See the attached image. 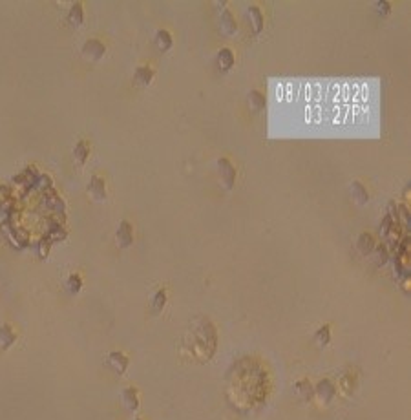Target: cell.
Returning a JSON list of instances; mask_svg holds the SVG:
<instances>
[{"mask_svg": "<svg viewBox=\"0 0 411 420\" xmlns=\"http://www.w3.org/2000/svg\"><path fill=\"white\" fill-rule=\"evenodd\" d=\"M115 240H117V245L121 249H128V247L134 243V227H132L126 219H123L117 227V232H115Z\"/></svg>", "mask_w": 411, "mask_h": 420, "instance_id": "obj_5", "label": "cell"}, {"mask_svg": "<svg viewBox=\"0 0 411 420\" xmlns=\"http://www.w3.org/2000/svg\"><path fill=\"white\" fill-rule=\"evenodd\" d=\"M172 35H170L166 29H159L157 33H155V46H157V49H161V51H168L170 48H172Z\"/></svg>", "mask_w": 411, "mask_h": 420, "instance_id": "obj_20", "label": "cell"}, {"mask_svg": "<svg viewBox=\"0 0 411 420\" xmlns=\"http://www.w3.org/2000/svg\"><path fill=\"white\" fill-rule=\"evenodd\" d=\"M66 287H68V290H70L71 294H77V292L82 289L81 276H79V274H70V278L66 281Z\"/></svg>", "mask_w": 411, "mask_h": 420, "instance_id": "obj_23", "label": "cell"}, {"mask_svg": "<svg viewBox=\"0 0 411 420\" xmlns=\"http://www.w3.org/2000/svg\"><path fill=\"white\" fill-rule=\"evenodd\" d=\"M152 79H153V71L148 66H139L136 70V73H134V82L139 84V86H148L152 82Z\"/></svg>", "mask_w": 411, "mask_h": 420, "instance_id": "obj_16", "label": "cell"}, {"mask_svg": "<svg viewBox=\"0 0 411 420\" xmlns=\"http://www.w3.org/2000/svg\"><path fill=\"white\" fill-rule=\"evenodd\" d=\"M314 342H316L320 347H325L331 342V327L329 325H322L320 329H316L314 333Z\"/></svg>", "mask_w": 411, "mask_h": 420, "instance_id": "obj_22", "label": "cell"}, {"mask_svg": "<svg viewBox=\"0 0 411 420\" xmlns=\"http://www.w3.org/2000/svg\"><path fill=\"white\" fill-rule=\"evenodd\" d=\"M218 66L221 71H229L232 66H234V53L230 48H223L219 49L218 53Z\"/></svg>", "mask_w": 411, "mask_h": 420, "instance_id": "obj_17", "label": "cell"}, {"mask_svg": "<svg viewBox=\"0 0 411 420\" xmlns=\"http://www.w3.org/2000/svg\"><path fill=\"white\" fill-rule=\"evenodd\" d=\"M68 20H70L71 26H81L82 20H84V9H82L81 2H75V4L70 7V13H68Z\"/></svg>", "mask_w": 411, "mask_h": 420, "instance_id": "obj_19", "label": "cell"}, {"mask_svg": "<svg viewBox=\"0 0 411 420\" xmlns=\"http://www.w3.org/2000/svg\"><path fill=\"white\" fill-rule=\"evenodd\" d=\"M49 249H51V243H49L46 238H40L37 243V256L40 260H46L49 256Z\"/></svg>", "mask_w": 411, "mask_h": 420, "instance_id": "obj_25", "label": "cell"}, {"mask_svg": "<svg viewBox=\"0 0 411 420\" xmlns=\"http://www.w3.org/2000/svg\"><path fill=\"white\" fill-rule=\"evenodd\" d=\"M294 391L303 402H311V400L314 399V388H312V384L309 382L307 378L298 380V382L294 384Z\"/></svg>", "mask_w": 411, "mask_h": 420, "instance_id": "obj_10", "label": "cell"}, {"mask_svg": "<svg viewBox=\"0 0 411 420\" xmlns=\"http://www.w3.org/2000/svg\"><path fill=\"white\" fill-rule=\"evenodd\" d=\"M164 305H166V290L159 289L157 292L153 294L152 301H150V312H152L153 316H159V314L163 312Z\"/></svg>", "mask_w": 411, "mask_h": 420, "instance_id": "obj_15", "label": "cell"}, {"mask_svg": "<svg viewBox=\"0 0 411 420\" xmlns=\"http://www.w3.org/2000/svg\"><path fill=\"white\" fill-rule=\"evenodd\" d=\"M219 26H221V31L225 35H234L238 31V24L234 20V15L229 9L221 11V15H219Z\"/></svg>", "mask_w": 411, "mask_h": 420, "instance_id": "obj_9", "label": "cell"}, {"mask_svg": "<svg viewBox=\"0 0 411 420\" xmlns=\"http://www.w3.org/2000/svg\"><path fill=\"white\" fill-rule=\"evenodd\" d=\"M393 227H395L393 219H391L388 214H386V216H384V219H382V223H380V234L388 236L389 232H391V229H393Z\"/></svg>", "mask_w": 411, "mask_h": 420, "instance_id": "obj_26", "label": "cell"}, {"mask_svg": "<svg viewBox=\"0 0 411 420\" xmlns=\"http://www.w3.org/2000/svg\"><path fill=\"white\" fill-rule=\"evenodd\" d=\"M88 155H90V146H88V142L79 141L75 144V148H73V157L77 159V163L79 164H84L86 163Z\"/></svg>", "mask_w": 411, "mask_h": 420, "instance_id": "obj_21", "label": "cell"}, {"mask_svg": "<svg viewBox=\"0 0 411 420\" xmlns=\"http://www.w3.org/2000/svg\"><path fill=\"white\" fill-rule=\"evenodd\" d=\"M104 53H106V46H104L101 40H97V38H90V40H86L84 46H82V55L90 60L103 59Z\"/></svg>", "mask_w": 411, "mask_h": 420, "instance_id": "obj_4", "label": "cell"}, {"mask_svg": "<svg viewBox=\"0 0 411 420\" xmlns=\"http://www.w3.org/2000/svg\"><path fill=\"white\" fill-rule=\"evenodd\" d=\"M134 420H141V419H134Z\"/></svg>", "mask_w": 411, "mask_h": 420, "instance_id": "obj_28", "label": "cell"}, {"mask_svg": "<svg viewBox=\"0 0 411 420\" xmlns=\"http://www.w3.org/2000/svg\"><path fill=\"white\" fill-rule=\"evenodd\" d=\"M108 364H110V367L117 373V375H125L126 369H128L130 360H128V356L123 355L121 351H112V353L108 355Z\"/></svg>", "mask_w": 411, "mask_h": 420, "instance_id": "obj_6", "label": "cell"}, {"mask_svg": "<svg viewBox=\"0 0 411 420\" xmlns=\"http://www.w3.org/2000/svg\"><path fill=\"white\" fill-rule=\"evenodd\" d=\"M247 99H249V106L252 108L254 114H258V112H262V110L265 108V97H263L262 92H258V90H251L249 95H247Z\"/></svg>", "mask_w": 411, "mask_h": 420, "instance_id": "obj_18", "label": "cell"}, {"mask_svg": "<svg viewBox=\"0 0 411 420\" xmlns=\"http://www.w3.org/2000/svg\"><path fill=\"white\" fill-rule=\"evenodd\" d=\"M373 252L377 254V265H386V263H388V260H389L388 245H377Z\"/></svg>", "mask_w": 411, "mask_h": 420, "instance_id": "obj_24", "label": "cell"}, {"mask_svg": "<svg viewBox=\"0 0 411 420\" xmlns=\"http://www.w3.org/2000/svg\"><path fill=\"white\" fill-rule=\"evenodd\" d=\"M196 336H199V345H197L196 351H194L196 356L199 360H208V358H212L214 351H216L218 334H216V327L208 322L207 318L197 323Z\"/></svg>", "mask_w": 411, "mask_h": 420, "instance_id": "obj_1", "label": "cell"}, {"mask_svg": "<svg viewBox=\"0 0 411 420\" xmlns=\"http://www.w3.org/2000/svg\"><path fill=\"white\" fill-rule=\"evenodd\" d=\"M247 16H249V20H251V24H252V31H254V35H258V33L263 29V13H262V9H260L258 5H251V7H249V11H247Z\"/></svg>", "mask_w": 411, "mask_h": 420, "instance_id": "obj_13", "label": "cell"}, {"mask_svg": "<svg viewBox=\"0 0 411 420\" xmlns=\"http://www.w3.org/2000/svg\"><path fill=\"white\" fill-rule=\"evenodd\" d=\"M375 247H377V243H375L373 234H369V232H362V234L358 236V240H356V249H358V252H360L362 256H369V254L375 251Z\"/></svg>", "mask_w": 411, "mask_h": 420, "instance_id": "obj_8", "label": "cell"}, {"mask_svg": "<svg viewBox=\"0 0 411 420\" xmlns=\"http://www.w3.org/2000/svg\"><path fill=\"white\" fill-rule=\"evenodd\" d=\"M314 397H318V400H320V404L322 406L331 404L333 399L336 397V388H334V384L331 382L329 378H322V380L316 384V388H314Z\"/></svg>", "mask_w": 411, "mask_h": 420, "instance_id": "obj_3", "label": "cell"}, {"mask_svg": "<svg viewBox=\"0 0 411 420\" xmlns=\"http://www.w3.org/2000/svg\"><path fill=\"white\" fill-rule=\"evenodd\" d=\"M88 192L92 194V197L95 201H104L106 199V183L101 175H93L88 185Z\"/></svg>", "mask_w": 411, "mask_h": 420, "instance_id": "obj_7", "label": "cell"}, {"mask_svg": "<svg viewBox=\"0 0 411 420\" xmlns=\"http://www.w3.org/2000/svg\"><path fill=\"white\" fill-rule=\"evenodd\" d=\"M377 7H378V11H380V15L382 16H386L391 11V4H389L388 0H380V2H377Z\"/></svg>", "mask_w": 411, "mask_h": 420, "instance_id": "obj_27", "label": "cell"}, {"mask_svg": "<svg viewBox=\"0 0 411 420\" xmlns=\"http://www.w3.org/2000/svg\"><path fill=\"white\" fill-rule=\"evenodd\" d=\"M16 342V333L13 331L9 323L0 325V349H9Z\"/></svg>", "mask_w": 411, "mask_h": 420, "instance_id": "obj_12", "label": "cell"}, {"mask_svg": "<svg viewBox=\"0 0 411 420\" xmlns=\"http://www.w3.org/2000/svg\"><path fill=\"white\" fill-rule=\"evenodd\" d=\"M121 400H123V406H125L126 410H130V411L139 410V397H137L136 388H125L123 389Z\"/></svg>", "mask_w": 411, "mask_h": 420, "instance_id": "obj_11", "label": "cell"}, {"mask_svg": "<svg viewBox=\"0 0 411 420\" xmlns=\"http://www.w3.org/2000/svg\"><path fill=\"white\" fill-rule=\"evenodd\" d=\"M351 194H353V197H355V201L360 203V205H364V203L369 201V192H367L366 185L358 179H355L353 183H351Z\"/></svg>", "mask_w": 411, "mask_h": 420, "instance_id": "obj_14", "label": "cell"}, {"mask_svg": "<svg viewBox=\"0 0 411 420\" xmlns=\"http://www.w3.org/2000/svg\"><path fill=\"white\" fill-rule=\"evenodd\" d=\"M216 166H218L219 181L223 183V186L227 188V190H232V188H234V183H236V168H234V164L230 163L227 157H219L218 163H216Z\"/></svg>", "mask_w": 411, "mask_h": 420, "instance_id": "obj_2", "label": "cell"}]
</instances>
